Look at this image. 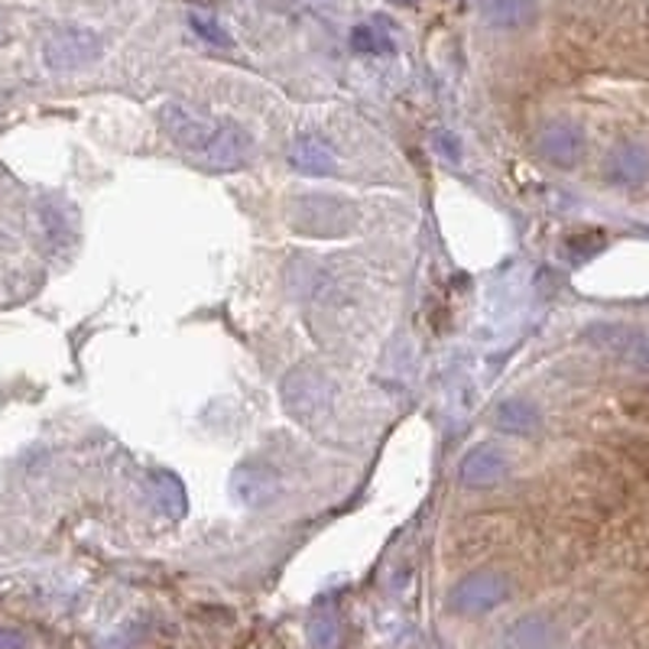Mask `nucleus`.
I'll return each instance as SVG.
<instances>
[{"label":"nucleus","instance_id":"19","mask_svg":"<svg viewBox=\"0 0 649 649\" xmlns=\"http://www.w3.org/2000/svg\"><path fill=\"white\" fill-rule=\"evenodd\" d=\"M634 458L640 461V468L647 471V478H649V441H640V445L634 448Z\"/></svg>","mask_w":649,"mask_h":649},{"label":"nucleus","instance_id":"13","mask_svg":"<svg viewBox=\"0 0 649 649\" xmlns=\"http://www.w3.org/2000/svg\"><path fill=\"white\" fill-rule=\"evenodd\" d=\"M546 640H549V624H546L542 617L529 614V617H519V620L510 627L504 649H542L546 647Z\"/></svg>","mask_w":649,"mask_h":649},{"label":"nucleus","instance_id":"3","mask_svg":"<svg viewBox=\"0 0 649 649\" xmlns=\"http://www.w3.org/2000/svg\"><path fill=\"white\" fill-rule=\"evenodd\" d=\"M292 224L302 234H315V237H338L348 234L355 224V209L345 205L342 199H328V195H305L292 205Z\"/></svg>","mask_w":649,"mask_h":649},{"label":"nucleus","instance_id":"7","mask_svg":"<svg viewBox=\"0 0 649 649\" xmlns=\"http://www.w3.org/2000/svg\"><path fill=\"white\" fill-rule=\"evenodd\" d=\"M510 471L506 458L491 448V445H478L471 448L465 458H461V468H458V481L465 488H491V484H501Z\"/></svg>","mask_w":649,"mask_h":649},{"label":"nucleus","instance_id":"16","mask_svg":"<svg viewBox=\"0 0 649 649\" xmlns=\"http://www.w3.org/2000/svg\"><path fill=\"white\" fill-rule=\"evenodd\" d=\"M309 640L315 649H335V640H338V624L332 614H315L309 620Z\"/></svg>","mask_w":649,"mask_h":649},{"label":"nucleus","instance_id":"15","mask_svg":"<svg viewBox=\"0 0 649 649\" xmlns=\"http://www.w3.org/2000/svg\"><path fill=\"white\" fill-rule=\"evenodd\" d=\"M351 46H355V53H363V56H390V53H393V40H390L383 30L370 26V23L355 26Z\"/></svg>","mask_w":649,"mask_h":649},{"label":"nucleus","instance_id":"4","mask_svg":"<svg viewBox=\"0 0 649 649\" xmlns=\"http://www.w3.org/2000/svg\"><path fill=\"white\" fill-rule=\"evenodd\" d=\"M506 597H510V581L497 572H474V575L461 578L451 594H448V604L451 611L465 614V617H478V614H488L494 607H501Z\"/></svg>","mask_w":649,"mask_h":649},{"label":"nucleus","instance_id":"18","mask_svg":"<svg viewBox=\"0 0 649 649\" xmlns=\"http://www.w3.org/2000/svg\"><path fill=\"white\" fill-rule=\"evenodd\" d=\"M438 146L445 149V156H448V159H455V163H458V156H461V146L451 141V134H438Z\"/></svg>","mask_w":649,"mask_h":649},{"label":"nucleus","instance_id":"9","mask_svg":"<svg viewBox=\"0 0 649 649\" xmlns=\"http://www.w3.org/2000/svg\"><path fill=\"white\" fill-rule=\"evenodd\" d=\"M607 179L624 189H637L649 179V149L640 144L617 146L607 159Z\"/></svg>","mask_w":649,"mask_h":649},{"label":"nucleus","instance_id":"10","mask_svg":"<svg viewBox=\"0 0 649 649\" xmlns=\"http://www.w3.org/2000/svg\"><path fill=\"white\" fill-rule=\"evenodd\" d=\"M289 163L302 176H328L335 172V153L322 137H299L289 149Z\"/></svg>","mask_w":649,"mask_h":649},{"label":"nucleus","instance_id":"20","mask_svg":"<svg viewBox=\"0 0 649 649\" xmlns=\"http://www.w3.org/2000/svg\"><path fill=\"white\" fill-rule=\"evenodd\" d=\"M396 3H413V0H396Z\"/></svg>","mask_w":649,"mask_h":649},{"label":"nucleus","instance_id":"6","mask_svg":"<svg viewBox=\"0 0 649 649\" xmlns=\"http://www.w3.org/2000/svg\"><path fill=\"white\" fill-rule=\"evenodd\" d=\"M536 149L546 163L559 166V169H572L584 159V149H588V141H584V131L569 124V121H556L549 127H542L539 141H536Z\"/></svg>","mask_w":649,"mask_h":649},{"label":"nucleus","instance_id":"8","mask_svg":"<svg viewBox=\"0 0 649 649\" xmlns=\"http://www.w3.org/2000/svg\"><path fill=\"white\" fill-rule=\"evenodd\" d=\"M283 396H287L289 413H295L299 419H305L318 406L328 403V383L322 377H315L312 370H295L287 383H283Z\"/></svg>","mask_w":649,"mask_h":649},{"label":"nucleus","instance_id":"12","mask_svg":"<svg viewBox=\"0 0 649 649\" xmlns=\"http://www.w3.org/2000/svg\"><path fill=\"white\" fill-rule=\"evenodd\" d=\"M497 426L506 429V433H533L539 426V410L529 400L513 396V400H506V403L497 406Z\"/></svg>","mask_w":649,"mask_h":649},{"label":"nucleus","instance_id":"14","mask_svg":"<svg viewBox=\"0 0 649 649\" xmlns=\"http://www.w3.org/2000/svg\"><path fill=\"white\" fill-rule=\"evenodd\" d=\"M153 494H156V501H159L166 516H182L186 513V491L172 474H166V471L153 474Z\"/></svg>","mask_w":649,"mask_h":649},{"label":"nucleus","instance_id":"2","mask_svg":"<svg viewBox=\"0 0 649 649\" xmlns=\"http://www.w3.org/2000/svg\"><path fill=\"white\" fill-rule=\"evenodd\" d=\"M597 351L614 355L617 361L649 370V325H620V322H597L584 332Z\"/></svg>","mask_w":649,"mask_h":649},{"label":"nucleus","instance_id":"11","mask_svg":"<svg viewBox=\"0 0 649 649\" xmlns=\"http://www.w3.org/2000/svg\"><path fill=\"white\" fill-rule=\"evenodd\" d=\"M484 20L497 30H526L536 23V0H488Z\"/></svg>","mask_w":649,"mask_h":649},{"label":"nucleus","instance_id":"1","mask_svg":"<svg viewBox=\"0 0 649 649\" xmlns=\"http://www.w3.org/2000/svg\"><path fill=\"white\" fill-rule=\"evenodd\" d=\"M159 124L172 144L189 149L212 169H240L250 156V137L240 127L195 114L186 104H166L159 111Z\"/></svg>","mask_w":649,"mask_h":649},{"label":"nucleus","instance_id":"17","mask_svg":"<svg viewBox=\"0 0 649 649\" xmlns=\"http://www.w3.org/2000/svg\"><path fill=\"white\" fill-rule=\"evenodd\" d=\"M189 23H192V30H195L205 43H212V46H231V36L224 33V26H217L212 16L192 13V16H189Z\"/></svg>","mask_w":649,"mask_h":649},{"label":"nucleus","instance_id":"5","mask_svg":"<svg viewBox=\"0 0 649 649\" xmlns=\"http://www.w3.org/2000/svg\"><path fill=\"white\" fill-rule=\"evenodd\" d=\"M46 66L56 72H72L101 56V40L91 30H59L46 40L43 46Z\"/></svg>","mask_w":649,"mask_h":649}]
</instances>
